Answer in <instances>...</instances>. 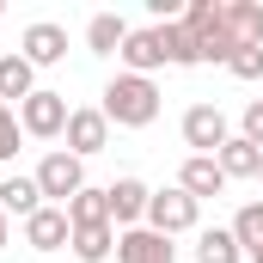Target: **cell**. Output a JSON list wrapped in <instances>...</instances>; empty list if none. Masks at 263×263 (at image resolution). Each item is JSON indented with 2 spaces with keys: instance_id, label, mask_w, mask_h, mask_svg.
Listing matches in <instances>:
<instances>
[{
  "instance_id": "obj_1",
  "label": "cell",
  "mask_w": 263,
  "mask_h": 263,
  "mask_svg": "<svg viewBox=\"0 0 263 263\" xmlns=\"http://www.w3.org/2000/svg\"><path fill=\"white\" fill-rule=\"evenodd\" d=\"M104 123H117V129H147L153 117H159V86L153 80H141V73H117L110 86H104Z\"/></svg>"
},
{
  "instance_id": "obj_2",
  "label": "cell",
  "mask_w": 263,
  "mask_h": 263,
  "mask_svg": "<svg viewBox=\"0 0 263 263\" xmlns=\"http://www.w3.org/2000/svg\"><path fill=\"white\" fill-rule=\"evenodd\" d=\"M178 25H184V31L196 37V55H202V62H233V37H227V6H220V0H190Z\"/></svg>"
},
{
  "instance_id": "obj_3",
  "label": "cell",
  "mask_w": 263,
  "mask_h": 263,
  "mask_svg": "<svg viewBox=\"0 0 263 263\" xmlns=\"http://www.w3.org/2000/svg\"><path fill=\"white\" fill-rule=\"evenodd\" d=\"M67 98L62 92H31L25 104H18V129L25 135H37V141H49V135H67Z\"/></svg>"
},
{
  "instance_id": "obj_4",
  "label": "cell",
  "mask_w": 263,
  "mask_h": 263,
  "mask_svg": "<svg viewBox=\"0 0 263 263\" xmlns=\"http://www.w3.org/2000/svg\"><path fill=\"white\" fill-rule=\"evenodd\" d=\"M196 214H202V202L190 196V190H159V196L147 202V227L165 233V239H172V233H190Z\"/></svg>"
},
{
  "instance_id": "obj_5",
  "label": "cell",
  "mask_w": 263,
  "mask_h": 263,
  "mask_svg": "<svg viewBox=\"0 0 263 263\" xmlns=\"http://www.w3.org/2000/svg\"><path fill=\"white\" fill-rule=\"evenodd\" d=\"M37 190H43V196H55V202L67 208V202L86 190V165H80L67 147H62V153H49V159L37 165Z\"/></svg>"
},
{
  "instance_id": "obj_6",
  "label": "cell",
  "mask_w": 263,
  "mask_h": 263,
  "mask_svg": "<svg viewBox=\"0 0 263 263\" xmlns=\"http://www.w3.org/2000/svg\"><path fill=\"white\" fill-rule=\"evenodd\" d=\"M184 141L196 147V159H214L233 135H227V117H220L214 104H190V110H184Z\"/></svg>"
},
{
  "instance_id": "obj_7",
  "label": "cell",
  "mask_w": 263,
  "mask_h": 263,
  "mask_svg": "<svg viewBox=\"0 0 263 263\" xmlns=\"http://www.w3.org/2000/svg\"><path fill=\"white\" fill-rule=\"evenodd\" d=\"M25 245L31 251H67L73 245V220H67V208H37L31 220H25Z\"/></svg>"
},
{
  "instance_id": "obj_8",
  "label": "cell",
  "mask_w": 263,
  "mask_h": 263,
  "mask_svg": "<svg viewBox=\"0 0 263 263\" xmlns=\"http://www.w3.org/2000/svg\"><path fill=\"white\" fill-rule=\"evenodd\" d=\"M172 257H178V245L153 227H129L117 239V263H172Z\"/></svg>"
},
{
  "instance_id": "obj_9",
  "label": "cell",
  "mask_w": 263,
  "mask_h": 263,
  "mask_svg": "<svg viewBox=\"0 0 263 263\" xmlns=\"http://www.w3.org/2000/svg\"><path fill=\"white\" fill-rule=\"evenodd\" d=\"M18 55H25L31 67H55V62L67 55V31H62V25H49V18H37V25L18 37Z\"/></svg>"
},
{
  "instance_id": "obj_10",
  "label": "cell",
  "mask_w": 263,
  "mask_h": 263,
  "mask_svg": "<svg viewBox=\"0 0 263 263\" xmlns=\"http://www.w3.org/2000/svg\"><path fill=\"white\" fill-rule=\"evenodd\" d=\"M123 62H129V73L153 80V67H165V62H172V55H165V31H159V25L129 31V43H123Z\"/></svg>"
},
{
  "instance_id": "obj_11",
  "label": "cell",
  "mask_w": 263,
  "mask_h": 263,
  "mask_svg": "<svg viewBox=\"0 0 263 263\" xmlns=\"http://www.w3.org/2000/svg\"><path fill=\"white\" fill-rule=\"evenodd\" d=\"M104 141H110L104 110H73V117H67V153H73V159H92V153H104Z\"/></svg>"
},
{
  "instance_id": "obj_12",
  "label": "cell",
  "mask_w": 263,
  "mask_h": 263,
  "mask_svg": "<svg viewBox=\"0 0 263 263\" xmlns=\"http://www.w3.org/2000/svg\"><path fill=\"white\" fill-rule=\"evenodd\" d=\"M104 196H110V227H129V220H147V202H153V190H147L141 178H117Z\"/></svg>"
},
{
  "instance_id": "obj_13",
  "label": "cell",
  "mask_w": 263,
  "mask_h": 263,
  "mask_svg": "<svg viewBox=\"0 0 263 263\" xmlns=\"http://www.w3.org/2000/svg\"><path fill=\"white\" fill-rule=\"evenodd\" d=\"M227 37H233V49H263V6L257 0H227Z\"/></svg>"
},
{
  "instance_id": "obj_14",
  "label": "cell",
  "mask_w": 263,
  "mask_h": 263,
  "mask_svg": "<svg viewBox=\"0 0 263 263\" xmlns=\"http://www.w3.org/2000/svg\"><path fill=\"white\" fill-rule=\"evenodd\" d=\"M178 190H190V196H220V190H227V172H220V159H196V153H190V159H184V172H178Z\"/></svg>"
},
{
  "instance_id": "obj_15",
  "label": "cell",
  "mask_w": 263,
  "mask_h": 263,
  "mask_svg": "<svg viewBox=\"0 0 263 263\" xmlns=\"http://www.w3.org/2000/svg\"><path fill=\"white\" fill-rule=\"evenodd\" d=\"M214 159H220L227 184H233V178H263V147H251L245 135H233V141H227V147H220Z\"/></svg>"
},
{
  "instance_id": "obj_16",
  "label": "cell",
  "mask_w": 263,
  "mask_h": 263,
  "mask_svg": "<svg viewBox=\"0 0 263 263\" xmlns=\"http://www.w3.org/2000/svg\"><path fill=\"white\" fill-rule=\"evenodd\" d=\"M123 43H129V25H123L117 12H98V18L86 25V49H92V55H123Z\"/></svg>"
},
{
  "instance_id": "obj_17",
  "label": "cell",
  "mask_w": 263,
  "mask_h": 263,
  "mask_svg": "<svg viewBox=\"0 0 263 263\" xmlns=\"http://www.w3.org/2000/svg\"><path fill=\"white\" fill-rule=\"evenodd\" d=\"M0 208H6V214H18V220H31V214L43 208L37 178H6V184H0Z\"/></svg>"
},
{
  "instance_id": "obj_18",
  "label": "cell",
  "mask_w": 263,
  "mask_h": 263,
  "mask_svg": "<svg viewBox=\"0 0 263 263\" xmlns=\"http://www.w3.org/2000/svg\"><path fill=\"white\" fill-rule=\"evenodd\" d=\"M110 251H117L110 220H104V227H73V257H80V263H104Z\"/></svg>"
},
{
  "instance_id": "obj_19",
  "label": "cell",
  "mask_w": 263,
  "mask_h": 263,
  "mask_svg": "<svg viewBox=\"0 0 263 263\" xmlns=\"http://www.w3.org/2000/svg\"><path fill=\"white\" fill-rule=\"evenodd\" d=\"M31 73H37V67L25 62V55H0V104H6V98H18V104H25V98L37 92V86H31Z\"/></svg>"
},
{
  "instance_id": "obj_20",
  "label": "cell",
  "mask_w": 263,
  "mask_h": 263,
  "mask_svg": "<svg viewBox=\"0 0 263 263\" xmlns=\"http://www.w3.org/2000/svg\"><path fill=\"white\" fill-rule=\"evenodd\" d=\"M196 263H245L239 239H233V227H214V233H202V245H196Z\"/></svg>"
},
{
  "instance_id": "obj_21",
  "label": "cell",
  "mask_w": 263,
  "mask_h": 263,
  "mask_svg": "<svg viewBox=\"0 0 263 263\" xmlns=\"http://www.w3.org/2000/svg\"><path fill=\"white\" fill-rule=\"evenodd\" d=\"M67 220H73V227H104V220H110V196H104V190H80V196L67 202Z\"/></svg>"
},
{
  "instance_id": "obj_22",
  "label": "cell",
  "mask_w": 263,
  "mask_h": 263,
  "mask_svg": "<svg viewBox=\"0 0 263 263\" xmlns=\"http://www.w3.org/2000/svg\"><path fill=\"white\" fill-rule=\"evenodd\" d=\"M233 239H239V251H245V257L263 251V202H245V208L233 214Z\"/></svg>"
},
{
  "instance_id": "obj_23",
  "label": "cell",
  "mask_w": 263,
  "mask_h": 263,
  "mask_svg": "<svg viewBox=\"0 0 263 263\" xmlns=\"http://www.w3.org/2000/svg\"><path fill=\"white\" fill-rule=\"evenodd\" d=\"M159 31H165V55H172V67H196V62H202V55H196V37H190L178 18L159 25Z\"/></svg>"
},
{
  "instance_id": "obj_24",
  "label": "cell",
  "mask_w": 263,
  "mask_h": 263,
  "mask_svg": "<svg viewBox=\"0 0 263 263\" xmlns=\"http://www.w3.org/2000/svg\"><path fill=\"white\" fill-rule=\"evenodd\" d=\"M233 73H239V80H263V49H233Z\"/></svg>"
},
{
  "instance_id": "obj_25",
  "label": "cell",
  "mask_w": 263,
  "mask_h": 263,
  "mask_svg": "<svg viewBox=\"0 0 263 263\" xmlns=\"http://www.w3.org/2000/svg\"><path fill=\"white\" fill-rule=\"evenodd\" d=\"M12 153H18V117L0 104V159H12Z\"/></svg>"
},
{
  "instance_id": "obj_26",
  "label": "cell",
  "mask_w": 263,
  "mask_h": 263,
  "mask_svg": "<svg viewBox=\"0 0 263 263\" xmlns=\"http://www.w3.org/2000/svg\"><path fill=\"white\" fill-rule=\"evenodd\" d=\"M245 141L263 147V104H245Z\"/></svg>"
},
{
  "instance_id": "obj_27",
  "label": "cell",
  "mask_w": 263,
  "mask_h": 263,
  "mask_svg": "<svg viewBox=\"0 0 263 263\" xmlns=\"http://www.w3.org/2000/svg\"><path fill=\"white\" fill-rule=\"evenodd\" d=\"M0 251H6V208H0Z\"/></svg>"
},
{
  "instance_id": "obj_28",
  "label": "cell",
  "mask_w": 263,
  "mask_h": 263,
  "mask_svg": "<svg viewBox=\"0 0 263 263\" xmlns=\"http://www.w3.org/2000/svg\"><path fill=\"white\" fill-rule=\"evenodd\" d=\"M251 263H263V251H251Z\"/></svg>"
}]
</instances>
